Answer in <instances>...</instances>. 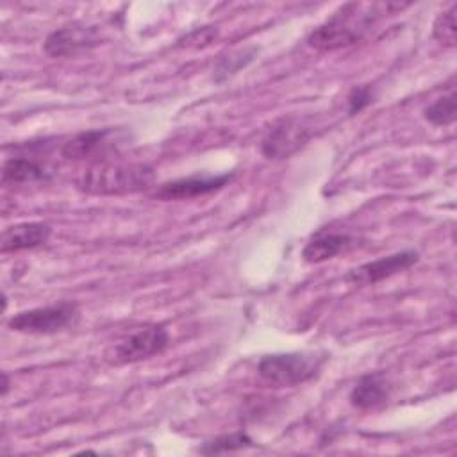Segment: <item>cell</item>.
Masks as SVG:
<instances>
[{"mask_svg":"<svg viewBox=\"0 0 457 457\" xmlns=\"http://www.w3.org/2000/svg\"><path fill=\"white\" fill-rule=\"evenodd\" d=\"M398 2H350L341 5L328 20L318 25L307 45L320 52H332L359 43L382 18L405 9Z\"/></svg>","mask_w":457,"mask_h":457,"instance_id":"6da1fadb","label":"cell"},{"mask_svg":"<svg viewBox=\"0 0 457 457\" xmlns=\"http://www.w3.org/2000/svg\"><path fill=\"white\" fill-rule=\"evenodd\" d=\"M154 182V170L141 162L96 161L84 170L75 184L91 195H127L146 189Z\"/></svg>","mask_w":457,"mask_h":457,"instance_id":"7a4b0ae2","label":"cell"},{"mask_svg":"<svg viewBox=\"0 0 457 457\" xmlns=\"http://www.w3.org/2000/svg\"><path fill=\"white\" fill-rule=\"evenodd\" d=\"M327 353L323 352H287L264 355L257 364V373L262 380L273 386L289 387L312 378L323 362Z\"/></svg>","mask_w":457,"mask_h":457,"instance_id":"3957f363","label":"cell"},{"mask_svg":"<svg viewBox=\"0 0 457 457\" xmlns=\"http://www.w3.org/2000/svg\"><path fill=\"white\" fill-rule=\"evenodd\" d=\"M168 345H170L168 330L162 325H148L125 336L118 343L111 345L104 352V361L109 366L134 364L164 352Z\"/></svg>","mask_w":457,"mask_h":457,"instance_id":"277c9868","label":"cell"},{"mask_svg":"<svg viewBox=\"0 0 457 457\" xmlns=\"http://www.w3.org/2000/svg\"><path fill=\"white\" fill-rule=\"evenodd\" d=\"M80 318L79 307L71 302H59L45 307H36L14 314L7 327L21 334H55L73 327Z\"/></svg>","mask_w":457,"mask_h":457,"instance_id":"5b68a950","label":"cell"},{"mask_svg":"<svg viewBox=\"0 0 457 457\" xmlns=\"http://www.w3.org/2000/svg\"><path fill=\"white\" fill-rule=\"evenodd\" d=\"M100 41L102 36L98 27L84 21H70L50 32L43 48L50 57H68L95 48Z\"/></svg>","mask_w":457,"mask_h":457,"instance_id":"8992f818","label":"cell"},{"mask_svg":"<svg viewBox=\"0 0 457 457\" xmlns=\"http://www.w3.org/2000/svg\"><path fill=\"white\" fill-rule=\"evenodd\" d=\"M312 136V130L295 118H284L271 125L261 141V152L268 159H286L298 152Z\"/></svg>","mask_w":457,"mask_h":457,"instance_id":"52a82bcc","label":"cell"},{"mask_svg":"<svg viewBox=\"0 0 457 457\" xmlns=\"http://www.w3.org/2000/svg\"><path fill=\"white\" fill-rule=\"evenodd\" d=\"M418 259H420V253L416 250H402L350 270L346 273V280L353 286L375 284L411 268L412 264L418 262Z\"/></svg>","mask_w":457,"mask_h":457,"instance_id":"ba28073f","label":"cell"},{"mask_svg":"<svg viewBox=\"0 0 457 457\" xmlns=\"http://www.w3.org/2000/svg\"><path fill=\"white\" fill-rule=\"evenodd\" d=\"M121 145L120 132L114 129H93L80 132L62 143L61 155L66 159H87V157H105Z\"/></svg>","mask_w":457,"mask_h":457,"instance_id":"9c48e42d","label":"cell"},{"mask_svg":"<svg viewBox=\"0 0 457 457\" xmlns=\"http://www.w3.org/2000/svg\"><path fill=\"white\" fill-rule=\"evenodd\" d=\"M232 173H223V175H212V177H187V179H179L168 184H162L157 191L155 196L162 200H184V198H193L200 195H207L212 191L221 189L227 182H230Z\"/></svg>","mask_w":457,"mask_h":457,"instance_id":"30bf717a","label":"cell"},{"mask_svg":"<svg viewBox=\"0 0 457 457\" xmlns=\"http://www.w3.org/2000/svg\"><path fill=\"white\" fill-rule=\"evenodd\" d=\"M50 234H52V227L48 223H43V221L18 223V225L7 227L2 232L0 250L4 253H9V252L37 248L50 239Z\"/></svg>","mask_w":457,"mask_h":457,"instance_id":"8fae6325","label":"cell"},{"mask_svg":"<svg viewBox=\"0 0 457 457\" xmlns=\"http://www.w3.org/2000/svg\"><path fill=\"white\" fill-rule=\"evenodd\" d=\"M355 245V237L348 234L337 232H320L316 234L302 250V257L305 262L316 264L327 259L336 257L337 253L352 248Z\"/></svg>","mask_w":457,"mask_h":457,"instance_id":"7c38bea8","label":"cell"},{"mask_svg":"<svg viewBox=\"0 0 457 457\" xmlns=\"http://www.w3.org/2000/svg\"><path fill=\"white\" fill-rule=\"evenodd\" d=\"M389 398V384L378 373L364 375L350 391V403L361 411L377 409Z\"/></svg>","mask_w":457,"mask_h":457,"instance_id":"4fadbf2b","label":"cell"},{"mask_svg":"<svg viewBox=\"0 0 457 457\" xmlns=\"http://www.w3.org/2000/svg\"><path fill=\"white\" fill-rule=\"evenodd\" d=\"M52 177V170L39 161L30 157H11L4 162L2 180L7 184H23V182H37L48 180Z\"/></svg>","mask_w":457,"mask_h":457,"instance_id":"5bb4252c","label":"cell"},{"mask_svg":"<svg viewBox=\"0 0 457 457\" xmlns=\"http://www.w3.org/2000/svg\"><path fill=\"white\" fill-rule=\"evenodd\" d=\"M423 116L436 127H446L455 121L457 116V96L455 91L439 96L423 109Z\"/></svg>","mask_w":457,"mask_h":457,"instance_id":"9a60e30c","label":"cell"},{"mask_svg":"<svg viewBox=\"0 0 457 457\" xmlns=\"http://www.w3.org/2000/svg\"><path fill=\"white\" fill-rule=\"evenodd\" d=\"M255 54H257V48H245V50H237V52L220 57L216 70H214V80L223 82L225 79L236 75L241 68H245L248 62L253 61Z\"/></svg>","mask_w":457,"mask_h":457,"instance_id":"2e32d148","label":"cell"},{"mask_svg":"<svg viewBox=\"0 0 457 457\" xmlns=\"http://www.w3.org/2000/svg\"><path fill=\"white\" fill-rule=\"evenodd\" d=\"M253 446V439L246 432H234L227 436H220L212 441H207L202 445L200 452L212 455V453H225V452H236Z\"/></svg>","mask_w":457,"mask_h":457,"instance_id":"e0dca14e","label":"cell"},{"mask_svg":"<svg viewBox=\"0 0 457 457\" xmlns=\"http://www.w3.org/2000/svg\"><path fill=\"white\" fill-rule=\"evenodd\" d=\"M455 12L457 5L452 4L446 11H443L432 27V36L448 48H453L457 45V23H455Z\"/></svg>","mask_w":457,"mask_h":457,"instance_id":"ac0fdd59","label":"cell"},{"mask_svg":"<svg viewBox=\"0 0 457 457\" xmlns=\"http://www.w3.org/2000/svg\"><path fill=\"white\" fill-rule=\"evenodd\" d=\"M373 98H375V95L370 86L353 87L348 95V112L355 114V112L362 111L366 105H370L373 102Z\"/></svg>","mask_w":457,"mask_h":457,"instance_id":"d6986e66","label":"cell"},{"mask_svg":"<svg viewBox=\"0 0 457 457\" xmlns=\"http://www.w3.org/2000/svg\"><path fill=\"white\" fill-rule=\"evenodd\" d=\"M7 391H9V377H7V373L4 371V373H2V396H5Z\"/></svg>","mask_w":457,"mask_h":457,"instance_id":"ffe728a7","label":"cell"}]
</instances>
